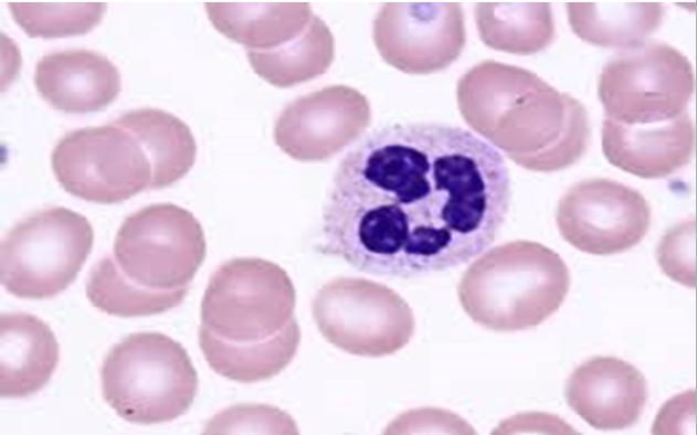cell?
Listing matches in <instances>:
<instances>
[{
    "label": "cell",
    "instance_id": "4",
    "mask_svg": "<svg viewBox=\"0 0 697 435\" xmlns=\"http://www.w3.org/2000/svg\"><path fill=\"white\" fill-rule=\"evenodd\" d=\"M199 221L172 203H156L128 215L113 254L99 259L86 282L94 307L118 317L166 312L187 296L205 258Z\"/></svg>",
    "mask_w": 697,
    "mask_h": 435
},
{
    "label": "cell",
    "instance_id": "14",
    "mask_svg": "<svg viewBox=\"0 0 697 435\" xmlns=\"http://www.w3.org/2000/svg\"><path fill=\"white\" fill-rule=\"evenodd\" d=\"M34 85L54 109L85 114L105 108L118 96L120 74L97 52L56 51L38 61Z\"/></svg>",
    "mask_w": 697,
    "mask_h": 435
},
{
    "label": "cell",
    "instance_id": "10",
    "mask_svg": "<svg viewBox=\"0 0 697 435\" xmlns=\"http://www.w3.org/2000/svg\"><path fill=\"white\" fill-rule=\"evenodd\" d=\"M61 187L80 199L112 204L152 188V168L136 136L109 124L67 132L51 155Z\"/></svg>",
    "mask_w": 697,
    "mask_h": 435
},
{
    "label": "cell",
    "instance_id": "9",
    "mask_svg": "<svg viewBox=\"0 0 697 435\" xmlns=\"http://www.w3.org/2000/svg\"><path fill=\"white\" fill-rule=\"evenodd\" d=\"M321 336L360 357H384L405 347L414 335L409 304L392 288L366 278L339 277L324 284L311 301Z\"/></svg>",
    "mask_w": 697,
    "mask_h": 435
},
{
    "label": "cell",
    "instance_id": "12",
    "mask_svg": "<svg viewBox=\"0 0 697 435\" xmlns=\"http://www.w3.org/2000/svg\"><path fill=\"white\" fill-rule=\"evenodd\" d=\"M566 400L592 427L624 429L640 418L647 401V384L633 364L614 357H594L571 373Z\"/></svg>",
    "mask_w": 697,
    "mask_h": 435
},
{
    "label": "cell",
    "instance_id": "13",
    "mask_svg": "<svg viewBox=\"0 0 697 435\" xmlns=\"http://www.w3.org/2000/svg\"><path fill=\"white\" fill-rule=\"evenodd\" d=\"M601 142L611 165L640 178L657 179L688 163L695 150V128L687 112L646 125H624L604 118Z\"/></svg>",
    "mask_w": 697,
    "mask_h": 435
},
{
    "label": "cell",
    "instance_id": "16",
    "mask_svg": "<svg viewBox=\"0 0 697 435\" xmlns=\"http://www.w3.org/2000/svg\"><path fill=\"white\" fill-rule=\"evenodd\" d=\"M566 9L574 34L604 47L629 49L645 42L664 15L661 2L571 1Z\"/></svg>",
    "mask_w": 697,
    "mask_h": 435
},
{
    "label": "cell",
    "instance_id": "20",
    "mask_svg": "<svg viewBox=\"0 0 697 435\" xmlns=\"http://www.w3.org/2000/svg\"><path fill=\"white\" fill-rule=\"evenodd\" d=\"M657 262L673 280L696 288V220L669 229L657 246Z\"/></svg>",
    "mask_w": 697,
    "mask_h": 435
},
{
    "label": "cell",
    "instance_id": "1",
    "mask_svg": "<svg viewBox=\"0 0 697 435\" xmlns=\"http://www.w3.org/2000/svg\"><path fill=\"white\" fill-rule=\"evenodd\" d=\"M510 200L504 156L469 130L383 126L339 161L323 206L319 252L373 276L441 272L493 244Z\"/></svg>",
    "mask_w": 697,
    "mask_h": 435
},
{
    "label": "cell",
    "instance_id": "6",
    "mask_svg": "<svg viewBox=\"0 0 697 435\" xmlns=\"http://www.w3.org/2000/svg\"><path fill=\"white\" fill-rule=\"evenodd\" d=\"M103 397L137 424L172 421L192 405L198 374L186 349L161 332H134L116 343L101 369Z\"/></svg>",
    "mask_w": 697,
    "mask_h": 435
},
{
    "label": "cell",
    "instance_id": "15",
    "mask_svg": "<svg viewBox=\"0 0 697 435\" xmlns=\"http://www.w3.org/2000/svg\"><path fill=\"white\" fill-rule=\"evenodd\" d=\"M57 340L40 318L25 312L0 317V394L20 399L40 391L59 362Z\"/></svg>",
    "mask_w": 697,
    "mask_h": 435
},
{
    "label": "cell",
    "instance_id": "5",
    "mask_svg": "<svg viewBox=\"0 0 697 435\" xmlns=\"http://www.w3.org/2000/svg\"><path fill=\"white\" fill-rule=\"evenodd\" d=\"M570 286L568 266L558 253L532 241L495 246L463 274L460 303L476 323L498 332L540 325L563 303Z\"/></svg>",
    "mask_w": 697,
    "mask_h": 435
},
{
    "label": "cell",
    "instance_id": "17",
    "mask_svg": "<svg viewBox=\"0 0 697 435\" xmlns=\"http://www.w3.org/2000/svg\"><path fill=\"white\" fill-rule=\"evenodd\" d=\"M145 149L152 168V189L166 188L192 167L197 147L189 127L176 116L154 108L130 110L115 119Z\"/></svg>",
    "mask_w": 697,
    "mask_h": 435
},
{
    "label": "cell",
    "instance_id": "18",
    "mask_svg": "<svg viewBox=\"0 0 697 435\" xmlns=\"http://www.w3.org/2000/svg\"><path fill=\"white\" fill-rule=\"evenodd\" d=\"M476 22L482 40L490 47L532 54L547 47L555 35L547 2H480Z\"/></svg>",
    "mask_w": 697,
    "mask_h": 435
},
{
    "label": "cell",
    "instance_id": "3",
    "mask_svg": "<svg viewBox=\"0 0 697 435\" xmlns=\"http://www.w3.org/2000/svg\"><path fill=\"white\" fill-rule=\"evenodd\" d=\"M457 98L467 124L524 168L558 171L587 150L590 126L582 103L529 71L479 63L460 79Z\"/></svg>",
    "mask_w": 697,
    "mask_h": 435
},
{
    "label": "cell",
    "instance_id": "8",
    "mask_svg": "<svg viewBox=\"0 0 697 435\" xmlns=\"http://www.w3.org/2000/svg\"><path fill=\"white\" fill-rule=\"evenodd\" d=\"M694 89L688 59L669 44L647 40L610 59L598 84L605 118L624 125L678 117L686 112Z\"/></svg>",
    "mask_w": 697,
    "mask_h": 435
},
{
    "label": "cell",
    "instance_id": "7",
    "mask_svg": "<svg viewBox=\"0 0 697 435\" xmlns=\"http://www.w3.org/2000/svg\"><path fill=\"white\" fill-rule=\"evenodd\" d=\"M93 242L94 231L84 215L63 206L38 211L2 240L1 284L19 298L54 297L75 280Z\"/></svg>",
    "mask_w": 697,
    "mask_h": 435
},
{
    "label": "cell",
    "instance_id": "21",
    "mask_svg": "<svg viewBox=\"0 0 697 435\" xmlns=\"http://www.w3.org/2000/svg\"><path fill=\"white\" fill-rule=\"evenodd\" d=\"M297 433L294 421L278 409L237 405L215 415L204 433Z\"/></svg>",
    "mask_w": 697,
    "mask_h": 435
},
{
    "label": "cell",
    "instance_id": "11",
    "mask_svg": "<svg viewBox=\"0 0 697 435\" xmlns=\"http://www.w3.org/2000/svg\"><path fill=\"white\" fill-rule=\"evenodd\" d=\"M558 230L569 244L592 255L627 251L645 236L651 208L635 189L594 178L574 183L556 212Z\"/></svg>",
    "mask_w": 697,
    "mask_h": 435
},
{
    "label": "cell",
    "instance_id": "2",
    "mask_svg": "<svg viewBox=\"0 0 697 435\" xmlns=\"http://www.w3.org/2000/svg\"><path fill=\"white\" fill-rule=\"evenodd\" d=\"M292 279L258 257L230 259L211 275L200 309L199 346L218 374L253 383L282 372L300 343Z\"/></svg>",
    "mask_w": 697,
    "mask_h": 435
},
{
    "label": "cell",
    "instance_id": "19",
    "mask_svg": "<svg viewBox=\"0 0 697 435\" xmlns=\"http://www.w3.org/2000/svg\"><path fill=\"white\" fill-rule=\"evenodd\" d=\"M17 24L31 38H65L89 32L102 20L99 1H9Z\"/></svg>",
    "mask_w": 697,
    "mask_h": 435
}]
</instances>
